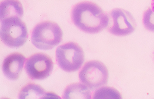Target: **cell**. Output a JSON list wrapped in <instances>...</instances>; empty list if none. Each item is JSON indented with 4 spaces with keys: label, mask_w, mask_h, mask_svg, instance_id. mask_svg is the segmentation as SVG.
Wrapping results in <instances>:
<instances>
[{
    "label": "cell",
    "mask_w": 154,
    "mask_h": 99,
    "mask_svg": "<svg viewBox=\"0 0 154 99\" xmlns=\"http://www.w3.org/2000/svg\"><path fill=\"white\" fill-rule=\"evenodd\" d=\"M151 9L154 12V0H151Z\"/></svg>",
    "instance_id": "14"
},
{
    "label": "cell",
    "mask_w": 154,
    "mask_h": 99,
    "mask_svg": "<svg viewBox=\"0 0 154 99\" xmlns=\"http://www.w3.org/2000/svg\"><path fill=\"white\" fill-rule=\"evenodd\" d=\"M71 15L75 26L86 33H99L108 26V14L94 2L84 1L77 3L73 6Z\"/></svg>",
    "instance_id": "1"
},
{
    "label": "cell",
    "mask_w": 154,
    "mask_h": 99,
    "mask_svg": "<svg viewBox=\"0 0 154 99\" xmlns=\"http://www.w3.org/2000/svg\"><path fill=\"white\" fill-rule=\"evenodd\" d=\"M21 18L13 16L1 20V39L9 47H20L28 39L27 27Z\"/></svg>",
    "instance_id": "3"
},
{
    "label": "cell",
    "mask_w": 154,
    "mask_h": 99,
    "mask_svg": "<svg viewBox=\"0 0 154 99\" xmlns=\"http://www.w3.org/2000/svg\"><path fill=\"white\" fill-rule=\"evenodd\" d=\"M80 81L94 90L105 85L108 82V69L101 61L91 60L85 63L79 73Z\"/></svg>",
    "instance_id": "5"
},
{
    "label": "cell",
    "mask_w": 154,
    "mask_h": 99,
    "mask_svg": "<svg viewBox=\"0 0 154 99\" xmlns=\"http://www.w3.org/2000/svg\"><path fill=\"white\" fill-rule=\"evenodd\" d=\"M93 99H122L121 94L114 88L105 86L94 92Z\"/></svg>",
    "instance_id": "12"
},
{
    "label": "cell",
    "mask_w": 154,
    "mask_h": 99,
    "mask_svg": "<svg viewBox=\"0 0 154 99\" xmlns=\"http://www.w3.org/2000/svg\"><path fill=\"white\" fill-rule=\"evenodd\" d=\"M143 22L146 30L154 32V12L150 7L144 11Z\"/></svg>",
    "instance_id": "13"
},
{
    "label": "cell",
    "mask_w": 154,
    "mask_h": 99,
    "mask_svg": "<svg viewBox=\"0 0 154 99\" xmlns=\"http://www.w3.org/2000/svg\"><path fill=\"white\" fill-rule=\"evenodd\" d=\"M59 98L51 92H47L38 84L29 83L22 87L19 94V99Z\"/></svg>",
    "instance_id": "9"
},
{
    "label": "cell",
    "mask_w": 154,
    "mask_h": 99,
    "mask_svg": "<svg viewBox=\"0 0 154 99\" xmlns=\"http://www.w3.org/2000/svg\"><path fill=\"white\" fill-rule=\"evenodd\" d=\"M56 58L60 69L71 72L80 69L84 63L85 57L81 47L76 43L69 42L57 48Z\"/></svg>",
    "instance_id": "4"
},
{
    "label": "cell",
    "mask_w": 154,
    "mask_h": 99,
    "mask_svg": "<svg viewBox=\"0 0 154 99\" xmlns=\"http://www.w3.org/2000/svg\"><path fill=\"white\" fill-rule=\"evenodd\" d=\"M85 84L80 83H71L65 88L63 99H85L91 98V91Z\"/></svg>",
    "instance_id": "11"
},
{
    "label": "cell",
    "mask_w": 154,
    "mask_h": 99,
    "mask_svg": "<svg viewBox=\"0 0 154 99\" xmlns=\"http://www.w3.org/2000/svg\"><path fill=\"white\" fill-rule=\"evenodd\" d=\"M25 60V57L20 53H12L8 55L2 64V70L5 76L12 81L17 80L22 72Z\"/></svg>",
    "instance_id": "8"
},
{
    "label": "cell",
    "mask_w": 154,
    "mask_h": 99,
    "mask_svg": "<svg viewBox=\"0 0 154 99\" xmlns=\"http://www.w3.org/2000/svg\"><path fill=\"white\" fill-rule=\"evenodd\" d=\"M63 31L57 23L45 21L38 23L33 28L31 41L36 48L49 50L62 41Z\"/></svg>",
    "instance_id": "2"
},
{
    "label": "cell",
    "mask_w": 154,
    "mask_h": 99,
    "mask_svg": "<svg viewBox=\"0 0 154 99\" xmlns=\"http://www.w3.org/2000/svg\"><path fill=\"white\" fill-rule=\"evenodd\" d=\"M108 32L117 36L130 35L135 30L136 24L132 14L121 8H115L108 14Z\"/></svg>",
    "instance_id": "6"
},
{
    "label": "cell",
    "mask_w": 154,
    "mask_h": 99,
    "mask_svg": "<svg viewBox=\"0 0 154 99\" xmlns=\"http://www.w3.org/2000/svg\"><path fill=\"white\" fill-rule=\"evenodd\" d=\"M23 15V7L21 2L18 0H3L1 2V20L13 16L21 18Z\"/></svg>",
    "instance_id": "10"
},
{
    "label": "cell",
    "mask_w": 154,
    "mask_h": 99,
    "mask_svg": "<svg viewBox=\"0 0 154 99\" xmlns=\"http://www.w3.org/2000/svg\"><path fill=\"white\" fill-rule=\"evenodd\" d=\"M54 64L51 58L43 53H36L27 58L25 69L33 80H43L48 78L53 71Z\"/></svg>",
    "instance_id": "7"
}]
</instances>
